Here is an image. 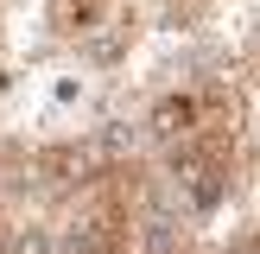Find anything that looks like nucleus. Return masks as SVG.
<instances>
[{"label":"nucleus","instance_id":"2","mask_svg":"<svg viewBox=\"0 0 260 254\" xmlns=\"http://www.w3.org/2000/svg\"><path fill=\"white\" fill-rule=\"evenodd\" d=\"M210 0H172V13H203Z\"/></svg>","mask_w":260,"mask_h":254},{"label":"nucleus","instance_id":"1","mask_svg":"<svg viewBox=\"0 0 260 254\" xmlns=\"http://www.w3.org/2000/svg\"><path fill=\"white\" fill-rule=\"evenodd\" d=\"M51 25H57V38H89L114 25V0H51Z\"/></svg>","mask_w":260,"mask_h":254}]
</instances>
